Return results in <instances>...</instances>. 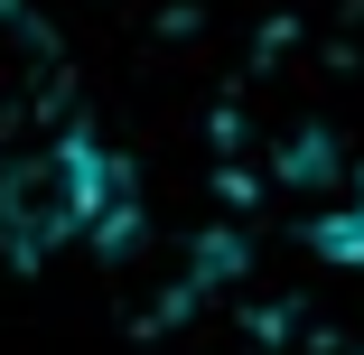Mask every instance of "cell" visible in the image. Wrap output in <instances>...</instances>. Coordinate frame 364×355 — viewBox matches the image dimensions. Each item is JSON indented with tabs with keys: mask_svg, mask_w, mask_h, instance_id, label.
I'll use <instances>...</instances> for the list:
<instances>
[{
	"mask_svg": "<svg viewBox=\"0 0 364 355\" xmlns=\"http://www.w3.org/2000/svg\"><path fill=\"white\" fill-rule=\"evenodd\" d=\"M122 159H103L85 131H56V140H28V150L0 169V243L10 253H56L75 234H103L122 225Z\"/></svg>",
	"mask_w": 364,
	"mask_h": 355,
	"instance_id": "obj_1",
	"label": "cell"
},
{
	"mask_svg": "<svg viewBox=\"0 0 364 355\" xmlns=\"http://www.w3.org/2000/svg\"><path fill=\"white\" fill-rule=\"evenodd\" d=\"M65 85V56H56V28L28 10V0H0V140L28 131Z\"/></svg>",
	"mask_w": 364,
	"mask_h": 355,
	"instance_id": "obj_2",
	"label": "cell"
}]
</instances>
